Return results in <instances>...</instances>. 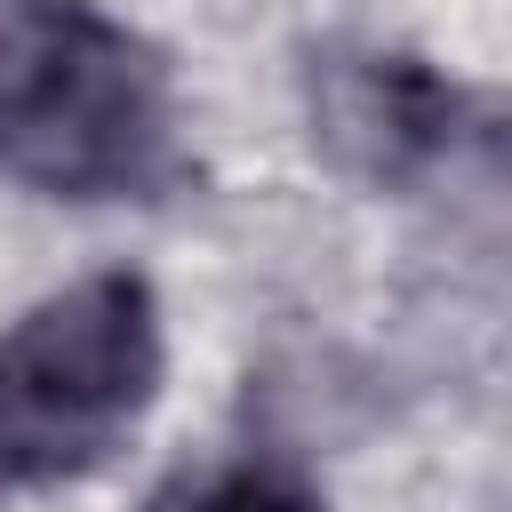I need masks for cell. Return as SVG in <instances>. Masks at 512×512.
<instances>
[{
	"mask_svg": "<svg viewBox=\"0 0 512 512\" xmlns=\"http://www.w3.org/2000/svg\"><path fill=\"white\" fill-rule=\"evenodd\" d=\"M0 168L48 200H136L176 168V88L96 0L0 8Z\"/></svg>",
	"mask_w": 512,
	"mask_h": 512,
	"instance_id": "1",
	"label": "cell"
},
{
	"mask_svg": "<svg viewBox=\"0 0 512 512\" xmlns=\"http://www.w3.org/2000/svg\"><path fill=\"white\" fill-rule=\"evenodd\" d=\"M168 328L144 272H88L0 328V480L96 472L160 400Z\"/></svg>",
	"mask_w": 512,
	"mask_h": 512,
	"instance_id": "2",
	"label": "cell"
},
{
	"mask_svg": "<svg viewBox=\"0 0 512 512\" xmlns=\"http://www.w3.org/2000/svg\"><path fill=\"white\" fill-rule=\"evenodd\" d=\"M456 88L424 56H352L320 80V136L360 176H416L456 144Z\"/></svg>",
	"mask_w": 512,
	"mask_h": 512,
	"instance_id": "3",
	"label": "cell"
},
{
	"mask_svg": "<svg viewBox=\"0 0 512 512\" xmlns=\"http://www.w3.org/2000/svg\"><path fill=\"white\" fill-rule=\"evenodd\" d=\"M144 512H328V504L280 456H208V464L168 472L144 496Z\"/></svg>",
	"mask_w": 512,
	"mask_h": 512,
	"instance_id": "4",
	"label": "cell"
}]
</instances>
